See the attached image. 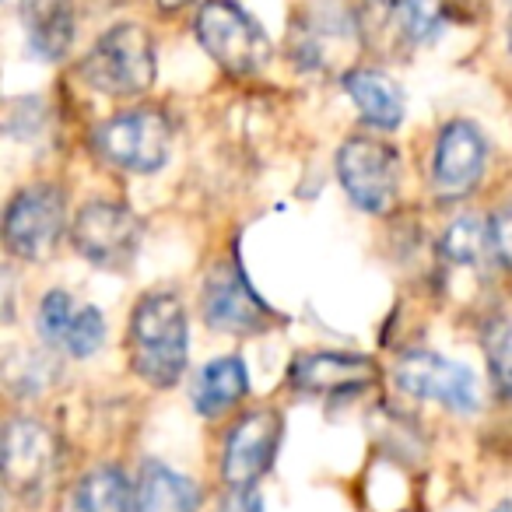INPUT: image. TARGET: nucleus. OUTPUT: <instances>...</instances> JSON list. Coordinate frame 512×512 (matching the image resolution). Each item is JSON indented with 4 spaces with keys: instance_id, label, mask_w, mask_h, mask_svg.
<instances>
[{
    "instance_id": "2eb2a0df",
    "label": "nucleus",
    "mask_w": 512,
    "mask_h": 512,
    "mask_svg": "<svg viewBox=\"0 0 512 512\" xmlns=\"http://www.w3.org/2000/svg\"><path fill=\"white\" fill-rule=\"evenodd\" d=\"M29 50L39 60H64L74 43V0H18Z\"/></svg>"
},
{
    "instance_id": "20e7f679",
    "label": "nucleus",
    "mask_w": 512,
    "mask_h": 512,
    "mask_svg": "<svg viewBox=\"0 0 512 512\" xmlns=\"http://www.w3.org/2000/svg\"><path fill=\"white\" fill-rule=\"evenodd\" d=\"M67 225L64 190L53 183H32L18 190L4 214V242L25 264H43L57 253Z\"/></svg>"
},
{
    "instance_id": "f8f14e48",
    "label": "nucleus",
    "mask_w": 512,
    "mask_h": 512,
    "mask_svg": "<svg viewBox=\"0 0 512 512\" xmlns=\"http://www.w3.org/2000/svg\"><path fill=\"white\" fill-rule=\"evenodd\" d=\"M488 165V141L481 127L470 120H453L442 127L435 141L432 158V183L442 200H460L477 190Z\"/></svg>"
},
{
    "instance_id": "0eeeda50",
    "label": "nucleus",
    "mask_w": 512,
    "mask_h": 512,
    "mask_svg": "<svg viewBox=\"0 0 512 512\" xmlns=\"http://www.w3.org/2000/svg\"><path fill=\"white\" fill-rule=\"evenodd\" d=\"M337 179L362 211L386 214L400 193V155L379 137H348L337 151Z\"/></svg>"
},
{
    "instance_id": "f257e3e1",
    "label": "nucleus",
    "mask_w": 512,
    "mask_h": 512,
    "mask_svg": "<svg viewBox=\"0 0 512 512\" xmlns=\"http://www.w3.org/2000/svg\"><path fill=\"white\" fill-rule=\"evenodd\" d=\"M190 358V323L176 292H151L130 313V365L144 383L169 390Z\"/></svg>"
},
{
    "instance_id": "9d476101",
    "label": "nucleus",
    "mask_w": 512,
    "mask_h": 512,
    "mask_svg": "<svg viewBox=\"0 0 512 512\" xmlns=\"http://www.w3.org/2000/svg\"><path fill=\"white\" fill-rule=\"evenodd\" d=\"M281 432H285V421L274 407H256L235 421L221 449V477L228 488H253L274 467Z\"/></svg>"
},
{
    "instance_id": "ddd939ff",
    "label": "nucleus",
    "mask_w": 512,
    "mask_h": 512,
    "mask_svg": "<svg viewBox=\"0 0 512 512\" xmlns=\"http://www.w3.org/2000/svg\"><path fill=\"white\" fill-rule=\"evenodd\" d=\"M39 334L50 348L71 358H92L106 344V320L95 306L74 302L64 288H53L39 302Z\"/></svg>"
},
{
    "instance_id": "f03ea898",
    "label": "nucleus",
    "mask_w": 512,
    "mask_h": 512,
    "mask_svg": "<svg viewBox=\"0 0 512 512\" xmlns=\"http://www.w3.org/2000/svg\"><path fill=\"white\" fill-rule=\"evenodd\" d=\"M81 78L102 95L130 99L155 85V43L148 29L134 22H120L95 39V46L81 60Z\"/></svg>"
},
{
    "instance_id": "a878e982",
    "label": "nucleus",
    "mask_w": 512,
    "mask_h": 512,
    "mask_svg": "<svg viewBox=\"0 0 512 512\" xmlns=\"http://www.w3.org/2000/svg\"><path fill=\"white\" fill-rule=\"evenodd\" d=\"M495 512H512V502H502V505H498Z\"/></svg>"
},
{
    "instance_id": "4468645a",
    "label": "nucleus",
    "mask_w": 512,
    "mask_h": 512,
    "mask_svg": "<svg viewBox=\"0 0 512 512\" xmlns=\"http://www.w3.org/2000/svg\"><path fill=\"white\" fill-rule=\"evenodd\" d=\"M376 376L379 365L355 351H306L288 369V383L313 397H348V393L372 386Z\"/></svg>"
},
{
    "instance_id": "9b49d317",
    "label": "nucleus",
    "mask_w": 512,
    "mask_h": 512,
    "mask_svg": "<svg viewBox=\"0 0 512 512\" xmlns=\"http://www.w3.org/2000/svg\"><path fill=\"white\" fill-rule=\"evenodd\" d=\"M57 435L36 418H15L4 432V484L18 498H39L57 474Z\"/></svg>"
},
{
    "instance_id": "1a4fd4ad",
    "label": "nucleus",
    "mask_w": 512,
    "mask_h": 512,
    "mask_svg": "<svg viewBox=\"0 0 512 512\" xmlns=\"http://www.w3.org/2000/svg\"><path fill=\"white\" fill-rule=\"evenodd\" d=\"M393 379L414 400H435L456 414H470L477 407V376L467 365L453 362L439 351H404L393 369Z\"/></svg>"
},
{
    "instance_id": "b1692460",
    "label": "nucleus",
    "mask_w": 512,
    "mask_h": 512,
    "mask_svg": "<svg viewBox=\"0 0 512 512\" xmlns=\"http://www.w3.org/2000/svg\"><path fill=\"white\" fill-rule=\"evenodd\" d=\"M218 512H264V498L256 495L253 488H228Z\"/></svg>"
},
{
    "instance_id": "39448f33",
    "label": "nucleus",
    "mask_w": 512,
    "mask_h": 512,
    "mask_svg": "<svg viewBox=\"0 0 512 512\" xmlns=\"http://www.w3.org/2000/svg\"><path fill=\"white\" fill-rule=\"evenodd\" d=\"M95 148L109 165L127 172H158L169 162L172 123L162 109H127L95 130Z\"/></svg>"
},
{
    "instance_id": "393cba45",
    "label": "nucleus",
    "mask_w": 512,
    "mask_h": 512,
    "mask_svg": "<svg viewBox=\"0 0 512 512\" xmlns=\"http://www.w3.org/2000/svg\"><path fill=\"white\" fill-rule=\"evenodd\" d=\"M155 4H158L162 11H169V15H172V11H183L186 4H193V0H155Z\"/></svg>"
},
{
    "instance_id": "6ab92c4d",
    "label": "nucleus",
    "mask_w": 512,
    "mask_h": 512,
    "mask_svg": "<svg viewBox=\"0 0 512 512\" xmlns=\"http://www.w3.org/2000/svg\"><path fill=\"white\" fill-rule=\"evenodd\" d=\"M495 253L491 242V221L463 214L442 232V260L460 271H481L488 264V256Z\"/></svg>"
},
{
    "instance_id": "dca6fc26",
    "label": "nucleus",
    "mask_w": 512,
    "mask_h": 512,
    "mask_svg": "<svg viewBox=\"0 0 512 512\" xmlns=\"http://www.w3.org/2000/svg\"><path fill=\"white\" fill-rule=\"evenodd\" d=\"M344 92L351 95L362 120L372 123V127L397 130L404 123V92H400V85L390 74L358 67V71L344 74Z\"/></svg>"
},
{
    "instance_id": "bb28decb",
    "label": "nucleus",
    "mask_w": 512,
    "mask_h": 512,
    "mask_svg": "<svg viewBox=\"0 0 512 512\" xmlns=\"http://www.w3.org/2000/svg\"><path fill=\"white\" fill-rule=\"evenodd\" d=\"M509 50H512V18H509Z\"/></svg>"
},
{
    "instance_id": "412c9836",
    "label": "nucleus",
    "mask_w": 512,
    "mask_h": 512,
    "mask_svg": "<svg viewBox=\"0 0 512 512\" xmlns=\"http://www.w3.org/2000/svg\"><path fill=\"white\" fill-rule=\"evenodd\" d=\"M484 351H488V369L498 393L512 397V323H495L484 337Z\"/></svg>"
},
{
    "instance_id": "423d86ee",
    "label": "nucleus",
    "mask_w": 512,
    "mask_h": 512,
    "mask_svg": "<svg viewBox=\"0 0 512 512\" xmlns=\"http://www.w3.org/2000/svg\"><path fill=\"white\" fill-rule=\"evenodd\" d=\"M74 249L102 271H127L144 239V225L120 200H92L71 221Z\"/></svg>"
},
{
    "instance_id": "5701e85b",
    "label": "nucleus",
    "mask_w": 512,
    "mask_h": 512,
    "mask_svg": "<svg viewBox=\"0 0 512 512\" xmlns=\"http://www.w3.org/2000/svg\"><path fill=\"white\" fill-rule=\"evenodd\" d=\"M491 242H495V256L505 267H512V200L502 204L491 218Z\"/></svg>"
},
{
    "instance_id": "4be33fe9",
    "label": "nucleus",
    "mask_w": 512,
    "mask_h": 512,
    "mask_svg": "<svg viewBox=\"0 0 512 512\" xmlns=\"http://www.w3.org/2000/svg\"><path fill=\"white\" fill-rule=\"evenodd\" d=\"M393 22L411 43H421L435 29V0H390Z\"/></svg>"
},
{
    "instance_id": "7ed1b4c3",
    "label": "nucleus",
    "mask_w": 512,
    "mask_h": 512,
    "mask_svg": "<svg viewBox=\"0 0 512 512\" xmlns=\"http://www.w3.org/2000/svg\"><path fill=\"white\" fill-rule=\"evenodd\" d=\"M193 36L204 46V53L235 78L264 71L271 60V39L235 0H204L197 8Z\"/></svg>"
},
{
    "instance_id": "aec40b11",
    "label": "nucleus",
    "mask_w": 512,
    "mask_h": 512,
    "mask_svg": "<svg viewBox=\"0 0 512 512\" xmlns=\"http://www.w3.org/2000/svg\"><path fill=\"white\" fill-rule=\"evenodd\" d=\"M74 512H134V488L120 467H95L74 491Z\"/></svg>"
},
{
    "instance_id": "f3484780",
    "label": "nucleus",
    "mask_w": 512,
    "mask_h": 512,
    "mask_svg": "<svg viewBox=\"0 0 512 512\" xmlns=\"http://www.w3.org/2000/svg\"><path fill=\"white\" fill-rule=\"evenodd\" d=\"M200 491L179 470L148 460L134 484V512H197Z\"/></svg>"
},
{
    "instance_id": "6e6552de",
    "label": "nucleus",
    "mask_w": 512,
    "mask_h": 512,
    "mask_svg": "<svg viewBox=\"0 0 512 512\" xmlns=\"http://www.w3.org/2000/svg\"><path fill=\"white\" fill-rule=\"evenodd\" d=\"M200 313L204 323L218 334L232 337H253L264 334L278 323V313L267 306L260 295L249 288L246 274L239 264H218L204 281V299H200Z\"/></svg>"
},
{
    "instance_id": "a211bd4d",
    "label": "nucleus",
    "mask_w": 512,
    "mask_h": 512,
    "mask_svg": "<svg viewBox=\"0 0 512 512\" xmlns=\"http://www.w3.org/2000/svg\"><path fill=\"white\" fill-rule=\"evenodd\" d=\"M246 393H249L246 362L235 355H221L197 372V383H193V411L204 414V418H218V414L232 411Z\"/></svg>"
}]
</instances>
